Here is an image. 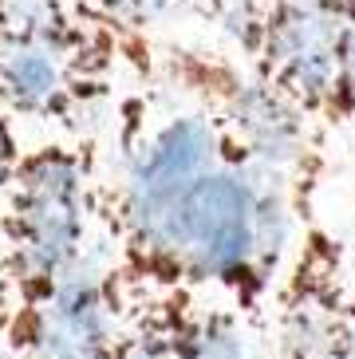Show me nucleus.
Wrapping results in <instances>:
<instances>
[{"label": "nucleus", "mask_w": 355, "mask_h": 359, "mask_svg": "<svg viewBox=\"0 0 355 359\" xmlns=\"http://www.w3.org/2000/svg\"><path fill=\"white\" fill-rule=\"evenodd\" d=\"M119 103V166L103 178L107 276L119 308L158 292H217L257 324L296 249L300 201L147 64Z\"/></svg>", "instance_id": "obj_1"}, {"label": "nucleus", "mask_w": 355, "mask_h": 359, "mask_svg": "<svg viewBox=\"0 0 355 359\" xmlns=\"http://www.w3.org/2000/svg\"><path fill=\"white\" fill-rule=\"evenodd\" d=\"M150 67L178 91H186L198 107H206L209 118L245 158L281 178L300 201L304 217L312 213L316 190L324 178L328 135L300 107L272 91L237 55L198 52V48H166V52L150 48Z\"/></svg>", "instance_id": "obj_5"}, {"label": "nucleus", "mask_w": 355, "mask_h": 359, "mask_svg": "<svg viewBox=\"0 0 355 359\" xmlns=\"http://www.w3.org/2000/svg\"><path fill=\"white\" fill-rule=\"evenodd\" d=\"M269 320L281 359H355V285L335 233L304 225Z\"/></svg>", "instance_id": "obj_6"}, {"label": "nucleus", "mask_w": 355, "mask_h": 359, "mask_svg": "<svg viewBox=\"0 0 355 359\" xmlns=\"http://www.w3.org/2000/svg\"><path fill=\"white\" fill-rule=\"evenodd\" d=\"M0 359H16V351H12L8 336H4V320H0Z\"/></svg>", "instance_id": "obj_11"}, {"label": "nucleus", "mask_w": 355, "mask_h": 359, "mask_svg": "<svg viewBox=\"0 0 355 359\" xmlns=\"http://www.w3.org/2000/svg\"><path fill=\"white\" fill-rule=\"evenodd\" d=\"M75 4L87 16H95L103 28H111L119 40L135 43V48H150V32L194 0H75Z\"/></svg>", "instance_id": "obj_9"}, {"label": "nucleus", "mask_w": 355, "mask_h": 359, "mask_svg": "<svg viewBox=\"0 0 355 359\" xmlns=\"http://www.w3.org/2000/svg\"><path fill=\"white\" fill-rule=\"evenodd\" d=\"M20 158H24L20 130H16V123H12L4 111H0V198L8 194L12 174H16V166H20Z\"/></svg>", "instance_id": "obj_10"}, {"label": "nucleus", "mask_w": 355, "mask_h": 359, "mask_svg": "<svg viewBox=\"0 0 355 359\" xmlns=\"http://www.w3.org/2000/svg\"><path fill=\"white\" fill-rule=\"evenodd\" d=\"M103 166L91 138L24 147L0 198V296L40 300L103 253Z\"/></svg>", "instance_id": "obj_3"}, {"label": "nucleus", "mask_w": 355, "mask_h": 359, "mask_svg": "<svg viewBox=\"0 0 355 359\" xmlns=\"http://www.w3.org/2000/svg\"><path fill=\"white\" fill-rule=\"evenodd\" d=\"M213 20L324 135L355 127V0H229Z\"/></svg>", "instance_id": "obj_4"}, {"label": "nucleus", "mask_w": 355, "mask_h": 359, "mask_svg": "<svg viewBox=\"0 0 355 359\" xmlns=\"http://www.w3.org/2000/svg\"><path fill=\"white\" fill-rule=\"evenodd\" d=\"M150 48L119 40L75 0H0V111L16 127L55 130L52 138H91V123Z\"/></svg>", "instance_id": "obj_2"}, {"label": "nucleus", "mask_w": 355, "mask_h": 359, "mask_svg": "<svg viewBox=\"0 0 355 359\" xmlns=\"http://www.w3.org/2000/svg\"><path fill=\"white\" fill-rule=\"evenodd\" d=\"M0 320L16 359H115L123 308L107 276V253H95L40 300L0 296Z\"/></svg>", "instance_id": "obj_7"}, {"label": "nucleus", "mask_w": 355, "mask_h": 359, "mask_svg": "<svg viewBox=\"0 0 355 359\" xmlns=\"http://www.w3.org/2000/svg\"><path fill=\"white\" fill-rule=\"evenodd\" d=\"M249 320L198 292H158L123 308L115 359H257Z\"/></svg>", "instance_id": "obj_8"}, {"label": "nucleus", "mask_w": 355, "mask_h": 359, "mask_svg": "<svg viewBox=\"0 0 355 359\" xmlns=\"http://www.w3.org/2000/svg\"><path fill=\"white\" fill-rule=\"evenodd\" d=\"M257 359H281V355H276V351H261Z\"/></svg>", "instance_id": "obj_12"}]
</instances>
